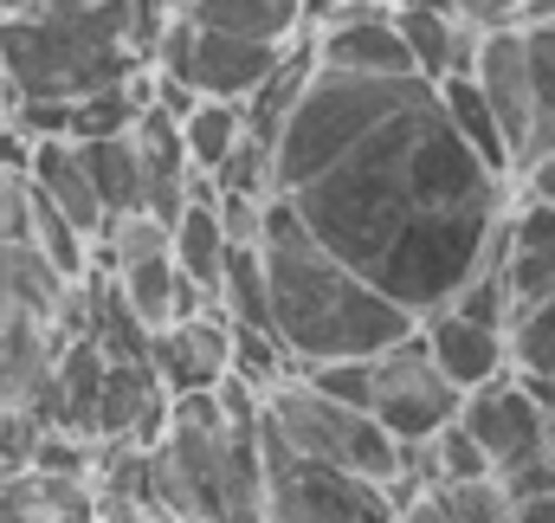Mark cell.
<instances>
[{
    "label": "cell",
    "instance_id": "6da1fadb",
    "mask_svg": "<svg viewBox=\"0 0 555 523\" xmlns=\"http://www.w3.org/2000/svg\"><path fill=\"white\" fill-rule=\"evenodd\" d=\"M511 194L517 181L452 130L439 91L414 78L375 130L356 136L284 201L323 253H336L401 310L426 317L498 259Z\"/></svg>",
    "mask_w": 555,
    "mask_h": 523
},
{
    "label": "cell",
    "instance_id": "7a4b0ae2",
    "mask_svg": "<svg viewBox=\"0 0 555 523\" xmlns=\"http://www.w3.org/2000/svg\"><path fill=\"white\" fill-rule=\"evenodd\" d=\"M259 259H266V291H272V336L291 356V375L310 362H375L420 330L414 310H401L336 253H323L284 194L266 201Z\"/></svg>",
    "mask_w": 555,
    "mask_h": 523
},
{
    "label": "cell",
    "instance_id": "3957f363",
    "mask_svg": "<svg viewBox=\"0 0 555 523\" xmlns=\"http://www.w3.org/2000/svg\"><path fill=\"white\" fill-rule=\"evenodd\" d=\"M0 65L13 104H78L149 72L130 46V0H65L0 20Z\"/></svg>",
    "mask_w": 555,
    "mask_h": 523
},
{
    "label": "cell",
    "instance_id": "277c9868",
    "mask_svg": "<svg viewBox=\"0 0 555 523\" xmlns=\"http://www.w3.org/2000/svg\"><path fill=\"white\" fill-rule=\"evenodd\" d=\"M414 78H356V72H330L317 65L310 85L297 91L291 117L272 136V168H278V194H297L310 175H323L356 136H369L401 98Z\"/></svg>",
    "mask_w": 555,
    "mask_h": 523
},
{
    "label": "cell",
    "instance_id": "5b68a950",
    "mask_svg": "<svg viewBox=\"0 0 555 523\" xmlns=\"http://www.w3.org/2000/svg\"><path fill=\"white\" fill-rule=\"evenodd\" d=\"M259 413H266V426H272L278 439H284L291 452H304V459H323V465L356 472V479H369V485H395V479H401V446L382 433V420H375L369 407L323 400L317 388H304V382L291 375V382H278V388L259 400Z\"/></svg>",
    "mask_w": 555,
    "mask_h": 523
},
{
    "label": "cell",
    "instance_id": "8992f818",
    "mask_svg": "<svg viewBox=\"0 0 555 523\" xmlns=\"http://www.w3.org/2000/svg\"><path fill=\"white\" fill-rule=\"evenodd\" d=\"M259 452H266V523H388V485H369L356 472H336L323 459H304L278 439L259 413Z\"/></svg>",
    "mask_w": 555,
    "mask_h": 523
},
{
    "label": "cell",
    "instance_id": "52a82bcc",
    "mask_svg": "<svg viewBox=\"0 0 555 523\" xmlns=\"http://www.w3.org/2000/svg\"><path fill=\"white\" fill-rule=\"evenodd\" d=\"M297 46V39H291ZM291 46H266V39H233V33H201L194 20H168V33H162V46H155V59H149V72H162V78H175V85H188L194 98H227V104H253L259 91H266V78H272L278 65H284V52Z\"/></svg>",
    "mask_w": 555,
    "mask_h": 523
},
{
    "label": "cell",
    "instance_id": "ba28073f",
    "mask_svg": "<svg viewBox=\"0 0 555 523\" xmlns=\"http://www.w3.org/2000/svg\"><path fill=\"white\" fill-rule=\"evenodd\" d=\"M459 400H465V394L426 362L420 330L401 349L375 356V400H369V413L382 420V433H388L401 452H420L439 426H452V420H459Z\"/></svg>",
    "mask_w": 555,
    "mask_h": 523
},
{
    "label": "cell",
    "instance_id": "9c48e42d",
    "mask_svg": "<svg viewBox=\"0 0 555 523\" xmlns=\"http://www.w3.org/2000/svg\"><path fill=\"white\" fill-rule=\"evenodd\" d=\"M459 426L478 439V452L491 459V472H511V465H530V459H550L555 446V413L537 400V388L504 369L498 382L472 388L459 400Z\"/></svg>",
    "mask_w": 555,
    "mask_h": 523
},
{
    "label": "cell",
    "instance_id": "30bf717a",
    "mask_svg": "<svg viewBox=\"0 0 555 523\" xmlns=\"http://www.w3.org/2000/svg\"><path fill=\"white\" fill-rule=\"evenodd\" d=\"M317 65L330 72H356V78H420L408 59V39L395 26V7L375 0H349L343 13H330L323 26H310Z\"/></svg>",
    "mask_w": 555,
    "mask_h": 523
},
{
    "label": "cell",
    "instance_id": "8fae6325",
    "mask_svg": "<svg viewBox=\"0 0 555 523\" xmlns=\"http://www.w3.org/2000/svg\"><path fill=\"white\" fill-rule=\"evenodd\" d=\"M149 369H155L168 400L220 388L233 375V323L214 304H201L194 317H181L168 330H149Z\"/></svg>",
    "mask_w": 555,
    "mask_h": 523
},
{
    "label": "cell",
    "instance_id": "7c38bea8",
    "mask_svg": "<svg viewBox=\"0 0 555 523\" xmlns=\"http://www.w3.org/2000/svg\"><path fill=\"white\" fill-rule=\"evenodd\" d=\"M491 111V124L511 149V181L524 168V149H530V46H524V26H504V33H485L472 72H465Z\"/></svg>",
    "mask_w": 555,
    "mask_h": 523
},
{
    "label": "cell",
    "instance_id": "4fadbf2b",
    "mask_svg": "<svg viewBox=\"0 0 555 523\" xmlns=\"http://www.w3.org/2000/svg\"><path fill=\"white\" fill-rule=\"evenodd\" d=\"M420 349H426V362H433L459 394L485 388V382H498V375L511 369V330L478 323V317H465V310H452V304L420 317Z\"/></svg>",
    "mask_w": 555,
    "mask_h": 523
},
{
    "label": "cell",
    "instance_id": "5bb4252c",
    "mask_svg": "<svg viewBox=\"0 0 555 523\" xmlns=\"http://www.w3.org/2000/svg\"><path fill=\"white\" fill-rule=\"evenodd\" d=\"M498 278L511 291V304H543L555 297V207L550 201H511L504 240H498Z\"/></svg>",
    "mask_w": 555,
    "mask_h": 523
},
{
    "label": "cell",
    "instance_id": "9a60e30c",
    "mask_svg": "<svg viewBox=\"0 0 555 523\" xmlns=\"http://www.w3.org/2000/svg\"><path fill=\"white\" fill-rule=\"evenodd\" d=\"M26 181H33V194L52 201L85 240L104 233V201H98V188H91V175H85L78 142H65V136H39L33 155H26Z\"/></svg>",
    "mask_w": 555,
    "mask_h": 523
},
{
    "label": "cell",
    "instance_id": "2e32d148",
    "mask_svg": "<svg viewBox=\"0 0 555 523\" xmlns=\"http://www.w3.org/2000/svg\"><path fill=\"white\" fill-rule=\"evenodd\" d=\"M395 26H401L408 59H414V72L426 85L465 78L472 59H478V46H485V33H472L465 20H452V13H439V7H420V0H395Z\"/></svg>",
    "mask_w": 555,
    "mask_h": 523
},
{
    "label": "cell",
    "instance_id": "e0dca14e",
    "mask_svg": "<svg viewBox=\"0 0 555 523\" xmlns=\"http://www.w3.org/2000/svg\"><path fill=\"white\" fill-rule=\"evenodd\" d=\"M52 356H59L52 323L0 304V407H33L52 375Z\"/></svg>",
    "mask_w": 555,
    "mask_h": 523
},
{
    "label": "cell",
    "instance_id": "ac0fdd59",
    "mask_svg": "<svg viewBox=\"0 0 555 523\" xmlns=\"http://www.w3.org/2000/svg\"><path fill=\"white\" fill-rule=\"evenodd\" d=\"M111 284H117V297L130 304V317H137L142 330H168V323H181V317H194V310L207 304L201 284H188L181 265L168 259V253L137 259V265H117Z\"/></svg>",
    "mask_w": 555,
    "mask_h": 523
},
{
    "label": "cell",
    "instance_id": "d6986e66",
    "mask_svg": "<svg viewBox=\"0 0 555 523\" xmlns=\"http://www.w3.org/2000/svg\"><path fill=\"white\" fill-rule=\"evenodd\" d=\"M181 20H194L201 33H233V39H266L291 46L304 39V0H175Z\"/></svg>",
    "mask_w": 555,
    "mask_h": 523
},
{
    "label": "cell",
    "instance_id": "ffe728a7",
    "mask_svg": "<svg viewBox=\"0 0 555 523\" xmlns=\"http://www.w3.org/2000/svg\"><path fill=\"white\" fill-rule=\"evenodd\" d=\"M227 253H233V240H227V227H220L214 201H188V207H181V220L168 227V259L181 265V278H188V284H201V297H207V304H214V291H220Z\"/></svg>",
    "mask_w": 555,
    "mask_h": 523
},
{
    "label": "cell",
    "instance_id": "44dd1931",
    "mask_svg": "<svg viewBox=\"0 0 555 523\" xmlns=\"http://www.w3.org/2000/svg\"><path fill=\"white\" fill-rule=\"evenodd\" d=\"M85 155V175L104 201V227L124 220V214H142V155L137 136H98V142H78Z\"/></svg>",
    "mask_w": 555,
    "mask_h": 523
},
{
    "label": "cell",
    "instance_id": "7402d4cb",
    "mask_svg": "<svg viewBox=\"0 0 555 523\" xmlns=\"http://www.w3.org/2000/svg\"><path fill=\"white\" fill-rule=\"evenodd\" d=\"M214 310L233 323V336H272V291H266V259H259V246H233V253H227Z\"/></svg>",
    "mask_w": 555,
    "mask_h": 523
},
{
    "label": "cell",
    "instance_id": "603a6c76",
    "mask_svg": "<svg viewBox=\"0 0 555 523\" xmlns=\"http://www.w3.org/2000/svg\"><path fill=\"white\" fill-rule=\"evenodd\" d=\"M181 142H188V162L201 175H214L240 142H246V104H227V98H201L188 117H181Z\"/></svg>",
    "mask_w": 555,
    "mask_h": 523
},
{
    "label": "cell",
    "instance_id": "cb8c5ba5",
    "mask_svg": "<svg viewBox=\"0 0 555 523\" xmlns=\"http://www.w3.org/2000/svg\"><path fill=\"white\" fill-rule=\"evenodd\" d=\"M65 291L72 284H59L52 265L39 259L33 246H0V304L7 310H33V317L52 323V310L65 304Z\"/></svg>",
    "mask_w": 555,
    "mask_h": 523
},
{
    "label": "cell",
    "instance_id": "d4e9b609",
    "mask_svg": "<svg viewBox=\"0 0 555 523\" xmlns=\"http://www.w3.org/2000/svg\"><path fill=\"white\" fill-rule=\"evenodd\" d=\"M524 46H530V149H524L530 168L555 149V26H524Z\"/></svg>",
    "mask_w": 555,
    "mask_h": 523
},
{
    "label": "cell",
    "instance_id": "484cf974",
    "mask_svg": "<svg viewBox=\"0 0 555 523\" xmlns=\"http://www.w3.org/2000/svg\"><path fill=\"white\" fill-rule=\"evenodd\" d=\"M433 91H439V111H446V124L465 136V142H472V149H478V155H485L498 175H511V149H504L498 124H491V111H485L478 85H472V78H439Z\"/></svg>",
    "mask_w": 555,
    "mask_h": 523
},
{
    "label": "cell",
    "instance_id": "4316f807",
    "mask_svg": "<svg viewBox=\"0 0 555 523\" xmlns=\"http://www.w3.org/2000/svg\"><path fill=\"white\" fill-rule=\"evenodd\" d=\"M511 369L537 375V382H555V297L524 304L511 317Z\"/></svg>",
    "mask_w": 555,
    "mask_h": 523
},
{
    "label": "cell",
    "instance_id": "83f0119b",
    "mask_svg": "<svg viewBox=\"0 0 555 523\" xmlns=\"http://www.w3.org/2000/svg\"><path fill=\"white\" fill-rule=\"evenodd\" d=\"M214 181V194H246V201H272L278 194V168H272V142H259V136L246 130V142L207 175Z\"/></svg>",
    "mask_w": 555,
    "mask_h": 523
},
{
    "label": "cell",
    "instance_id": "f1b7e54d",
    "mask_svg": "<svg viewBox=\"0 0 555 523\" xmlns=\"http://www.w3.org/2000/svg\"><path fill=\"white\" fill-rule=\"evenodd\" d=\"M433 498H439L446 523H511V498H504L498 472H491V479H452V485H433Z\"/></svg>",
    "mask_w": 555,
    "mask_h": 523
},
{
    "label": "cell",
    "instance_id": "f546056e",
    "mask_svg": "<svg viewBox=\"0 0 555 523\" xmlns=\"http://www.w3.org/2000/svg\"><path fill=\"white\" fill-rule=\"evenodd\" d=\"M297 382L317 388L323 400L369 407V400H375V362H310V369H297Z\"/></svg>",
    "mask_w": 555,
    "mask_h": 523
},
{
    "label": "cell",
    "instance_id": "4dcf8cb0",
    "mask_svg": "<svg viewBox=\"0 0 555 523\" xmlns=\"http://www.w3.org/2000/svg\"><path fill=\"white\" fill-rule=\"evenodd\" d=\"M46 439V420L33 407H0V479L33 472V452Z\"/></svg>",
    "mask_w": 555,
    "mask_h": 523
},
{
    "label": "cell",
    "instance_id": "1f68e13d",
    "mask_svg": "<svg viewBox=\"0 0 555 523\" xmlns=\"http://www.w3.org/2000/svg\"><path fill=\"white\" fill-rule=\"evenodd\" d=\"M26 233H33V181L0 175V246H26Z\"/></svg>",
    "mask_w": 555,
    "mask_h": 523
},
{
    "label": "cell",
    "instance_id": "d6a6232c",
    "mask_svg": "<svg viewBox=\"0 0 555 523\" xmlns=\"http://www.w3.org/2000/svg\"><path fill=\"white\" fill-rule=\"evenodd\" d=\"M420 7L452 13V20H465L472 33H504V26H517V0H420Z\"/></svg>",
    "mask_w": 555,
    "mask_h": 523
},
{
    "label": "cell",
    "instance_id": "836d02e7",
    "mask_svg": "<svg viewBox=\"0 0 555 523\" xmlns=\"http://www.w3.org/2000/svg\"><path fill=\"white\" fill-rule=\"evenodd\" d=\"M498 485H504V498H511V505L555 498V452H550V459H530V465H511V472H498Z\"/></svg>",
    "mask_w": 555,
    "mask_h": 523
},
{
    "label": "cell",
    "instance_id": "e575fe53",
    "mask_svg": "<svg viewBox=\"0 0 555 523\" xmlns=\"http://www.w3.org/2000/svg\"><path fill=\"white\" fill-rule=\"evenodd\" d=\"M517 188H524L530 201H550V207H555V149L543 155V162H530V168L517 175Z\"/></svg>",
    "mask_w": 555,
    "mask_h": 523
},
{
    "label": "cell",
    "instance_id": "d590c367",
    "mask_svg": "<svg viewBox=\"0 0 555 523\" xmlns=\"http://www.w3.org/2000/svg\"><path fill=\"white\" fill-rule=\"evenodd\" d=\"M388 523H446V511H439L433 492H420V498H408V505H395V518Z\"/></svg>",
    "mask_w": 555,
    "mask_h": 523
},
{
    "label": "cell",
    "instance_id": "8d00e7d4",
    "mask_svg": "<svg viewBox=\"0 0 555 523\" xmlns=\"http://www.w3.org/2000/svg\"><path fill=\"white\" fill-rule=\"evenodd\" d=\"M517 26H555V0H517Z\"/></svg>",
    "mask_w": 555,
    "mask_h": 523
},
{
    "label": "cell",
    "instance_id": "74e56055",
    "mask_svg": "<svg viewBox=\"0 0 555 523\" xmlns=\"http://www.w3.org/2000/svg\"><path fill=\"white\" fill-rule=\"evenodd\" d=\"M46 7H65V0H0V20H26V13H46Z\"/></svg>",
    "mask_w": 555,
    "mask_h": 523
},
{
    "label": "cell",
    "instance_id": "f35d334b",
    "mask_svg": "<svg viewBox=\"0 0 555 523\" xmlns=\"http://www.w3.org/2000/svg\"><path fill=\"white\" fill-rule=\"evenodd\" d=\"M13 117V85H7V65H0V124Z\"/></svg>",
    "mask_w": 555,
    "mask_h": 523
},
{
    "label": "cell",
    "instance_id": "ab89813d",
    "mask_svg": "<svg viewBox=\"0 0 555 523\" xmlns=\"http://www.w3.org/2000/svg\"><path fill=\"white\" fill-rule=\"evenodd\" d=\"M0 523H20V518H0Z\"/></svg>",
    "mask_w": 555,
    "mask_h": 523
},
{
    "label": "cell",
    "instance_id": "60d3db41",
    "mask_svg": "<svg viewBox=\"0 0 555 523\" xmlns=\"http://www.w3.org/2000/svg\"><path fill=\"white\" fill-rule=\"evenodd\" d=\"M550 452H555V446H550Z\"/></svg>",
    "mask_w": 555,
    "mask_h": 523
}]
</instances>
